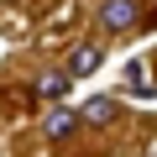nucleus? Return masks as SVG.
Listing matches in <instances>:
<instances>
[{
  "label": "nucleus",
  "mask_w": 157,
  "mask_h": 157,
  "mask_svg": "<svg viewBox=\"0 0 157 157\" xmlns=\"http://www.w3.org/2000/svg\"><path fill=\"white\" fill-rule=\"evenodd\" d=\"M100 26L131 32V26H136V0H105V6H100Z\"/></svg>",
  "instance_id": "nucleus-1"
},
{
  "label": "nucleus",
  "mask_w": 157,
  "mask_h": 157,
  "mask_svg": "<svg viewBox=\"0 0 157 157\" xmlns=\"http://www.w3.org/2000/svg\"><path fill=\"white\" fill-rule=\"evenodd\" d=\"M100 63H105V52H100L94 42H84V47H73V58H68V73H73V78H89Z\"/></svg>",
  "instance_id": "nucleus-2"
},
{
  "label": "nucleus",
  "mask_w": 157,
  "mask_h": 157,
  "mask_svg": "<svg viewBox=\"0 0 157 157\" xmlns=\"http://www.w3.org/2000/svg\"><path fill=\"white\" fill-rule=\"evenodd\" d=\"M84 121H94V126H110L115 121V100L110 94H94V100H84V110H78Z\"/></svg>",
  "instance_id": "nucleus-3"
},
{
  "label": "nucleus",
  "mask_w": 157,
  "mask_h": 157,
  "mask_svg": "<svg viewBox=\"0 0 157 157\" xmlns=\"http://www.w3.org/2000/svg\"><path fill=\"white\" fill-rule=\"evenodd\" d=\"M73 126H78V110H73V105H63V110L47 115V136H68Z\"/></svg>",
  "instance_id": "nucleus-4"
},
{
  "label": "nucleus",
  "mask_w": 157,
  "mask_h": 157,
  "mask_svg": "<svg viewBox=\"0 0 157 157\" xmlns=\"http://www.w3.org/2000/svg\"><path fill=\"white\" fill-rule=\"evenodd\" d=\"M68 78H73V73H42V78H37V94H42V100H58V94L68 89Z\"/></svg>",
  "instance_id": "nucleus-5"
},
{
  "label": "nucleus",
  "mask_w": 157,
  "mask_h": 157,
  "mask_svg": "<svg viewBox=\"0 0 157 157\" xmlns=\"http://www.w3.org/2000/svg\"><path fill=\"white\" fill-rule=\"evenodd\" d=\"M126 84H131V89H147V84H152V78H147V63H131V68H126Z\"/></svg>",
  "instance_id": "nucleus-6"
}]
</instances>
